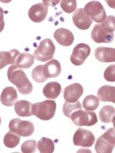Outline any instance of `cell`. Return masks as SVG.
Listing matches in <instances>:
<instances>
[{"instance_id":"obj_32","label":"cell","mask_w":115,"mask_h":153,"mask_svg":"<svg viewBox=\"0 0 115 153\" xmlns=\"http://www.w3.org/2000/svg\"><path fill=\"white\" fill-rule=\"evenodd\" d=\"M4 22V12L2 8L0 7V23Z\"/></svg>"},{"instance_id":"obj_5","label":"cell","mask_w":115,"mask_h":153,"mask_svg":"<svg viewBox=\"0 0 115 153\" xmlns=\"http://www.w3.org/2000/svg\"><path fill=\"white\" fill-rule=\"evenodd\" d=\"M114 128H111L98 138L95 145L96 152L111 153L114 148Z\"/></svg>"},{"instance_id":"obj_9","label":"cell","mask_w":115,"mask_h":153,"mask_svg":"<svg viewBox=\"0 0 115 153\" xmlns=\"http://www.w3.org/2000/svg\"><path fill=\"white\" fill-rule=\"evenodd\" d=\"M90 53H91V48L87 45L84 43L78 44L74 48L70 59L74 65L80 66L83 65V63L90 55Z\"/></svg>"},{"instance_id":"obj_10","label":"cell","mask_w":115,"mask_h":153,"mask_svg":"<svg viewBox=\"0 0 115 153\" xmlns=\"http://www.w3.org/2000/svg\"><path fill=\"white\" fill-rule=\"evenodd\" d=\"M95 138L94 134L89 130L79 128L77 129L73 137V143L75 146L82 147H91L94 143Z\"/></svg>"},{"instance_id":"obj_12","label":"cell","mask_w":115,"mask_h":153,"mask_svg":"<svg viewBox=\"0 0 115 153\" xmlns=\"http://www.w3.org/2000/svg\"><path fill=\"white\" fill-rule=\"evenodd\" d=\"M48 14L47 5L42 2L32 5L28 10V17L34 22H42Z\"/></svg>"},{"instance_id":"obj_25","label":"cell","mask_w":115,"mask_h":153,"mask_svg":"<svg viewBox=\"0 0 115 153\" xmlns=\"http://www.w3.org/2000/svg\"><path fill=\"white\" fill-rule=\"evenodd\" d=\"M19 142H20V136L12 132V131L8 132L4 136L3 143L7 148H15L19 145Z\"/></svg>"},{"instance_id":"obj_34","label":"cell","mask_w":115,"mask_h":153,"mask_svg":"<svg viewBox=\"0 0 115 153\" xmlns=\"http://www.w3.org/2000/svg\"><path fill=\"white\" fill-rule=\"evenodd\" d=\"M1 123H2V120H1V117H0V124H1Z\"/></svg>"},{"instance_id":"obj_15","label":"cell","mask_w":115,"mask_h":153,"mask_svg":"<svg viewBox=\"0 0 115 153\" xmlns=\"http://www.w3.org/2000/svg\"><path fill=\"white\" fill-rule=\"evenodd\" d=\"M94 55L97 60L101 62H114L115 49L114 48L99 47L95 50Z\"/></svg>"},{"instance_id":"obj_1","label":"cell","mask_w":115,"mask_h":153,"mask_svg":"<svg viewBox=\"0 0 115 153\" xmlns=\"http://www.w3.org/2000/svg\"><path fill=\"white\" fill-rule=\"evenodd\" d=\"M115 19L109 16L101 24L96 25L91 31V38L96 43H111L114 38Z\"/></svg>"},{"instance_id":"obj_2","label":"cell","mask_w":115,"mask_h":153,"mask_svg":"<svg viewBox=\"0 0 115 153\" xmlns=\"http://www.w3.org/2000/svg\"><path fill=\"white\" fill-rule=\"evenodd\" d=\"M9 81L16 86L18 91L23 95H28L33 91V86L23 71L16 65L9 67L7 72Z\"/></svg>"},{"instance_id":"obj_14","label":"cell","mask_w":115,"mask_h":153,"mask_svg":"<svg viewBox=\"0 0 115 153\" xmlns=\"http://www.w3.org/2000/svg\"><path fill=\"white\" fill-rule=\"evenodd\" d=\"M54 38L58 43L65 47L72 45L75 40L73 33L66 28H58L56 30L54 33Z\"/></svg>"},{"instance_id":"obj_29","label":"cell","mask_w":115,"mask_h":153,"mask_svg":"<svg viewBox=\"0 0 115 153\" xmlns=\"http://www.w3.org/2000/svg\"><path fill=\"white\" fill-rule=\"evenodd\" d=\"M37 149V142L35 140H27L21 146L22 152L33 153Z\"/></svg>"},{"instance_id":"obj_27","label":"cell","mask_w":115,"mask_h":153,"mask_svg":"<svg viewBox=\"0 0 115 153\" xmlns=\"http://www.w3.org/2000/svg\"><path fill=\"white\" fill-rule=\"evenodd\" d=\"M31 76L33 80L37 83H43L48 79L45 73L44 65H38L35 67L31 71Z\"/></svg>"},{"instance_id":"obj_30","label":"cell","mask_w":115,"mask_h":153,"mask_svg":"<svg viewBox=\"0 0 115 153\" xmlns=\"http://www.w3.org/2000/svg\"><path fill=\"white\" fill-rule=\"evenodd\" d=\"M61 7L67 13H72L76 10L77 2L75 0H63L61 2Z\"/></svg>"},{"instance_id":"obj_33","label":"cell","mask_w":115,"mask_h":153,"mask_svg":"<svg viewBox=\"0 0 115 153\" xmlns=\"http://www.w3.org/2000/svg\"><path fill=\"white\" fill-rule=\"evenodd\" d=\"M4 27H5V22H3L0 23V32L3 30Z\"/></svg>"},{"instance_id":"obj_31","label":"cell","mask_w":115,"mask_h":153,"mask_svg":"<svg viewBox=\"0 0 115 153\" xmlns=\"http://www.w3.org/2000/svg\"><path fill=\"white\" fill-rule=\"evenodd\" d=\"M105 79L108 81L114 82L115 81V66L111 65L109 66L105 70V74H104Z\"/></svg>"},{"instance_id":"obj_4","label":"cell","mask_w":115,"mask_h":153,"mask_svg":"<svg viewBox=\"0 0 115 153\" xmlns=\"http://www.w3.org/2000/svg\"><path fill=\"white\" fill-rule=\"evenodd\" d=\"M55 52V46L50 38H46L40 42L39 45L34 52V58L39 61H49L53 58Z\"/></svg>"},{"instance_id":"obj_8","label":"cell","mask_w":115,"mask_h":153,"mask_svg":"<svg viewBox=\"0 0 115 153\" xmlns=\"http://www.w3.org/2000/svg\"><path fill=\"white\" fill-rule=\"evenodd\" d=\"M9 129L20 136L28 137L32 135L35 130L34 124L30 121H23L20 119H14L9 123Z\"/></svg>"},{"instance_id":"obj_17","label":"cell","mask_w":115,"mask_h":153,"mask_svg":"<svg viewBox=\"0 0 115 153\" xmlns=\"http://www.w3.org/2000/svg\"><path fill=\"white\" fill-rule=\"evenodd\" d=\"M20 52L16 49L10 51H0V70L8 65H16V60Z\"/></svg>"},{"instance_id":"obj_16","label":"cell","mask_w":115,"mask_h":153,"mask_svg":"<svg viewBox=\"0 0 115 153\" xmlns=\"http://www.w3.org/2000/svg\"><path fill=\"white\" fill-rule=\"evenodd\" d=\"M18 100V94L16 89L12 87H5L0 96V101L6 106H12Z\"/></svg>"},{"instance_id":"obj_19","label":"cell","mask_w":115,"mask_h":153,"mask_svg":"<svg viewBox=\"0 0 115 153\" xmlns=\"http://www.w3.org/2000/svg\"><path fill=\"white\" fill-rule=\"evenodd\" d=\"M61 92V86L55 81L49 82L43 88V94L48 99L54 100L60 95Z\"/></svg>"},{"instance_id":"obj_6","label":"cell","mask_w":115,"mask_h":153,"mask_svg":"<svg viewBox=\"0 0 115 153\" xmlns=\"http://www.w3.org/2000/svg\"><path fill=\"white\" fill-rule=\"evenodd\" d=\"M72 122L78 126H91L98 122V117L93 111H82L76 110L70 117Z\"/></svg>"},{"instance_id":"obj_26","label":"cell","mask_w":115,"mask_h":153,"mask_svg":"<svg viewBox=\"0 0 115 153\" xmlns=\"http://www.w3.org/2000/svg\"><path fill=\"white\" fill-rule=\"evenodd\" d=\"M99 106V99L94 95L87 96L83 100V107L86 111H94Z\"/></svg>"},{"instance_id":"obj_22","label":"cell","mask_w":115,"mask_h":153,"mask_svg":"<svg viewBox=\"0 0 115 153\" xmlns=\"http://www.w3.org/2000/svg\"><path fill=\"white\" fill-rule=\"evenodd\" d=\"M115 109L111 106H105L101 108L99 113V119L102 123H109L114 118Z\"/></svg>"},{"instance_id":"obj_18","label":"cell","mask_w":115,"mask_h":153,"mask_svg":"<svg viewBox=\"0 0 115 153\" xmlns=\"http://www.w3.org/2000/svg\"><path fill=\"white\" fill-rule=\"evenodd\" d=\"M98 97L103 102L115 103V87L113 86L105 85L98 91Z\"/></svg>"},{"instance_id":"obj_20","label":"cell","mask_w":115,"mask_h":153,"mask_svg":"<svg viewBox=\"0 0 115 153\" xmlns=\"http://www.w3.org/2000/svg\"><path fill=\"white\" fill-rule=\"evenodd\" d=\"M44 70L47 78L51 77H56L61 74V68L59 61L55 59H53L48 62L46 65H44Z\"/></svg>"},{"instance_id":"obj_11","label":"cell","mask_w":115,"mask_h":153,"mask_svg":"<svg viewBox=\"0 0 115 153\" xmlns=\"http://www.w3.org/2000/svg\"><path fill=\"white\" fill-rule=\"evenodd\" d=\"M84 92V89L80 84L75 83L68 86L64 90V98L68 103H75L78 100Z\"/></svg>"},{"instance_id":"obj_3","label":"cell","mask_w":115,"mask_h":153,"mask_svg":"<svg viewBox=\"0 0 115 153\" xmlns=\"http://www.w3.org/2000/svg\"><path fill=\"white\" fill-rule=\"evenodd\" d=\"M56 103L54 100H45L34 103L31 106V113L42 120H49L54 117Z\"/></svg>"},{"instance_id":"obj_28","label":"cell","mask_w":115,"mask_h":153,"mask_svg":"<svg viewBox=\"0 0 115 153\" xmlns=\"http://www.w3.org/2000/svg\"><path fill=\"white\" fill-rule=\"evenodd\" d=\"M78 110H82L81 105L78 101H77L75 103L65 102L64 106H63V113L67 117H69V118L74 112Z\"/></svg>"},{"instance_id":"obj_13","label":"cell","mask_w":115,"mask_h":153,"mask_svg":"<svg viewBox=\"0 0 115 153\" xmlns=\"http://www.w3.org/2000/svg\"><path fill=\"white\" fill-rule=\"evenodd\" d=\"M72 20L75 26L81 30L88 29L92 24V20L81 8L75 10L72 16Z\"/></svg>"},{"instance_id":"obj_21","label":"cell","mask_w":115,"mask_h":153,"mask_svg":"<svg viewBox=\"0 0 115 153\" xmlns=\"http://www.w3.org/2000/svg\"><path fill=\"white\" fill-rule=\"evenodd\" d=\"M31 104L27 100H20L15 103V111L16 114L22 117H31Z\"/></svg>"},{"instance_id":"obj_23","label":"cell","mask_w":115,"mask_h":153,"mask_svg":"<svg viewBox=\"0 0 115 153\" xmlns=\"http://www.w3.org/2000/svg\"><path fill=\"white\" fill-rule=\"evenodd\" d=\"M34 57L28 53H22L16 60V65L19 68H28L34 64Z\"/></svg>"},{"instance_id":"obj_24","label":"cell","mask_w":115,"mask_h":153,"mask_svg":"<svg viewBox=\"0 0 115 153\" xmlns=\"http://www.w3.org/2000/svg\"><path fill=\"white\" fill-rule=\"evenodd\" d=\"M38 149L41 153H52L55 150V144L52 139L43 137L38 141Z\"/></svg>"},{"instance_id":"obj_7","label":"cell","mask_w":115,"mask_h":153,"mask_svg":"<svg viewBox=\"0 0 115 153\" xmlns=\"http://www.w3.org/2000/svg\"><path fill=\"white\" fill-rule=\"evenodd\" d=\"M84 12L93 21L98 23L103 22L106 19V12L102 4L98 1H91L86 4Z\"/></svg>"}]
</instances>
